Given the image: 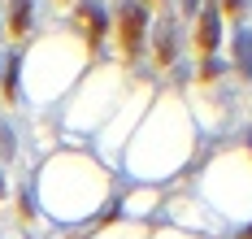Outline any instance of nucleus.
Instances as JSON below:
<instances>
[{"instance_id": "1", "label": "nucleus", "mask_w": 252, "mask_h": 239, "mask_svg": "<svg viewBox=\"0 0 252 239\" xmlns=\"http://www.w3.org/2000/svg\"><path fill=\"white\" fill-rule=\"evenodd\" d=\"M144 30H148V13H144V4L126 0L122 9H118V39H122V53H126V57L139 53V44H144Z\"/></svg>"}, {"instance_id": "2", "label": "nucleus", "mask_w": 252, "mask_h": 239, "mask_svg": "<svg viewBox=\"0 0 252 239\" xmlns=\"http://www.w3.org/2000/svg\"><path fill=\"white\" fill-rule=\"evenodd\" d=\"M78 22H83V30H87V44L96 48V44H100V35H104V27H109L104 9H100V4H92V0H87V4H78Z\"/></svg>"}, {"instance_id": "3", "label": "nucleus", "mask_w": 252, "mask_h": 239, "mask_svg": "<svg viewBox=\"0 0 252 239\" xmlns=\"http://www.w3.org/2000/svg\"><path fill=\"white\" fill-rule=\"evenodd\" d=\"M218 39H222V30H218V13L204 9V13H200V30H196V48L209 57L213 48H218Z\"/></svg>"}, {"instance_id": "4", "label": "nucleus", "mask_w": 252, "mask_h": 239, "mask_svg": "<svg viewBox=\"0 0 252 239\" xmlns=\"http://www.w3.org/2000/svg\"><path fill=\"white\" fill-rule=\"evenodd\" d=\"M174 53H178V44H174V27L165 22V27L157 30V61H161V65H170V61H174Z\"/></svg>"}, {"instance_id": "5", "label": "nucleus", "mask_w": 252, "mask_h": 239, "mask_svg": "<svg viewBox=\"0 0 252 239\" xmlns=\"http://www.w3.org/2000/svg\"><path fill=\"white\" fill-rule=\"evenodd\" d=\"M235 53H239V70H248V74H252V35H239Z\"/></svg>"}, {"instance_id": "6", "label": "nucleus", "mask_w": 252, "mask_h": 239, "mask_svg": "<svg viewBox=\"0 0 252 239\" xmlns=\"http://www.w3.org/2000/svg\"><path fill=\"white\" fill-rule=\"evenodd\" d=\"M200 79H218V61H213V57H204V70H200Z\"/></svg>"}, {"instance_id": "7", "label": "nucleus", "mask_w": 252, "mask_h": 239, "mask_svg": "<svg viewBox=\"0 0 252 239\" xmlns=\"http://www.w3.org/2000/svg\"><path fill=\"white\" fill-rule=\"evenodd\" d=\"M226 9H230V13H239V0H226Z\"/></svg>"}, {"instance_id": "8", "label": "nucleus", "mask_w": 252, "mask_h": 239, "mask_svg": "<svg viewBox=\"0 0 252 239\" xmlns=\"http://www.w3.org/2000/svg\"><path fill=\"white\" fill-rule=\"evenodd\" d=\"M244 239H252V226H248V231H244Z\"/></svg>"}]
</instances>
